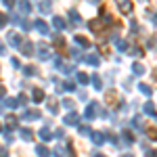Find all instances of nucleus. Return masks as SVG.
<instances>
[{
    "instance_id": "24",
    "label": "nucleus",
    "mask_w": 157,
    "mask_h": 157,
    "mask_svg": "<svg viewBox=\"0 0 157 157\" xmlns=\"http://www.w3.org/2000/svg\"><path fill=\"white\" fill-rule=\"evenodd\" d=\"M50 9H52V6H50V0L40 2V11H42V13H50Z\"/></svg>"
},
{
    "instance_id": "36",
    "label": "nucleus",
    "mask_w": 157,
    "mask_h": 157,
    "mask_svg": "<svg viewBox=\"0 0 157 157\" xmlns=\"http://www.w3.org/2000/svg\"><path fill=\"white\" fill-rule=\"evenodd\" d=\"M55 138H65V132H63V130H55Z\"/></svg>"
},
{
    "instance_id": "16",
    "label": "nucleus",
    "mask_w": 157,
    "mask_h": 157,
    "mask_svg": "<svg viewBox=\"0 0 157 157\" xmlns=\"http://www.w3.org/2000/svg\"><path fill=\"white\" fill-rule=\"evenodd\" d=\"M36 153H38V155H50L52 151H50L46 145H38V147H36Z\"/></svg>"
},
{
    "instance_id": "6",
    "label": "nucleus",
    "mask_w": 157,
    "mask_h": 157,
    "mask_svg": "<svg viewBox=\"0 0 157 157\" xmlns=\"http://www.w3.org/2000/svg\"><path fill=\"white\" fill-rule=\"evenodd\" d=\"M19 13H21V15L32 13V2H29V0H19Z\"/></svg>"
},
{
    "instance_id": "43",
    "label": "nucleus",
    "mask_w": 157,
    "mask_h": 157,
    "mask_svg": "<svg viewBox=\"0 0 157 157\" xmlns=\"http://www.w3.org/2000/svg\"><path fill=\"white\" fill-rule=\"evenodd\" d=\"M0 132H2V124H0Z\"/></svg>"
},
{
    "instance_id": "34",
    "label": "nucleus",
    "mask_w": 157,
    "mask_h": 157,
    "mask_svg": "<svg viewBox=\"0 0 157 157\" xmlns=\"http://www.w3.org/2000/svg\"><path fill=\"white\" fill-rule=\"evenodd\" d=\"M92 84L97 86V88H101V86H103V84H101V78H98V75H92Z\"/></svg>"
},
{
    "instance_id": "13",
    "label": "nucleus",
    "mask_w": 157,
    "mask_h": 157,
    "mask_svg": "<svg viewBox=\"0 0 157 157\" xmlns=\"http://www.w3.org/2000/svg\"><path fill=\"white\" fill-rule=\"evenodd\" d=\"M97 113H98L97 103H92V105H88V107H86V117H88V120H90V117H94Z\"/></svg>"
},
{
    "instance_id": "18",
    "label": "nucleus",
    "mask_w": 157,
    "mask_h": 157,
    "mask_svg": "<svg viewBox=\"0 0 157 157\" xmlns=\"http://www.w3.org/2000/svg\"><path fill=\"white\" fill-rule=\"evenodd\" d=\"M65 124H67V126H73V124H78V113H69V115H67V117H65Z\"/></svg>"
},
{
    "instance_id": "7",
    "label": "nucleus",
    "mask_w": 157,
    "mask_h": 157,
    "mask_svg": "<svg viewBox=\"0 0 157 157\" xmlns=\"http://www.w3.org/2000/svg\"><path fill=\"white\" fill-rule=\"evenodd\" d=\"M19 50L23 52V57H32V55H34V44H32V42H23Z\"/></svg>"
},
{
    "instance_id": "30",
    "label": "nucleus",
    "mask_w": 157,
    "mask_h": 157,
    "mask_svg": "<svg viewBox=\"0 0 157 157\" xmlns=\"http://www.w3.org/2000/svg\"><path fill=\"white\" fill-rule=\"evenodd\" d=\"M6 23H9V17H6L4 13H0V27H4Z\"/></svg>"
},
{
    "instance_id": "39",
    "label": "nucleus",
    "mask_w": 157,
    "mask_h": 157,
    "mask_svg": "<svg viewBox=\"0 0 157 157\" xmlns=\"http://www.w3.org/2000/svg\"><path fill=\"white\" fill-rule=\"evenodd\" d=\"M11 65H13V67H21V63H19V59H13V61H11Z\"/></svg>"
},
{
    "instance_id": "20",
    "label": "nucleus",
    "mask_w": 157,
    "mask_h": 157,
    "mask_svg": "<svg viewBox=\"0 0 157 157\" xmlns=\"http://www.w3.org/2000/svg\"><path fill=\"white\" fill-rule=\"evenodd\" d=\"M52 42H55V46H57L59 50H63V48H65V40H63L61 36H55V38H52Z\"/></svg>"
},
{
    "instance_id": "2",
    "label": "nucleus",
    "mask_w": 157,
    "mask_h": 157,
    "mask_svg": "<svg viewBox=\"0 0 157 157\" xmlns=\"http://www.w3.org/2000/svg\"><path fill=\"white\" fill-rule=\"evenodd\" d=\"M11 21L15 25H19L21 29H25V32H29V29H32V23H27V21H25L23 15H15V17H11Z\"/></svg>"
},
{
    "instance_id": "12",
    "label": "nucleus",
    "mask_w": 157,
    "mask_h": 157,
    "mask_svg": "<svg viewBox=\"0 0 157 157\" xmlns=\"http://www.w3.org/2000/svg\"><path fill=\"white\" fill-rule=\"evenodd\" d=\"M19 136H21L23 140H32V138H34V132H32L29 128H19Z\"/></svg>"
},
{
    "instance_id": "17",
    "label": "nucleus",
    "mask_w": 157,
    "mask_h": 157,
    "mask_svg": "<svg viewBox=\"0 0 157 157\" xmlns=\"http://www.w3.org/2000/svg\"><path fill=\"white\" fill-rule=\"evenodd\" d=\"M69 19H71V23H75V25L82 21V17L78 15V11H75V9H71V11H69Z\"/></svg>"
},
{
    "instance_id": "3",
    "label": "nucleus",
    "mask_w": 157,
    "mask_h": 157,
    "mask_svg": "<svg viewBox=\"0 0 157 157\" xmlns=\"http://www.w3.org/2000/svg\"><path fill=\"white\" fill-rule=\"evenodd\" d=\"M6 40H9V44H11L13 48H21V44H23L21 34H15V32H11V34L6 36Z\"/></svg>"
},
{
    "instance_id": "10",
    "label": "nucleus",
    "mask_w": 157,
    "mask_h": 157,
    "mask_svg": "<svg viewBox=\"0 0 157 157\" xmlns=\"http://www.w3.org/2000/svg\"><path fill=\"white\" fill-rule=\"evenodd\" d=\"M120 11L126 13V15L132 13V2H130V0H120Z\"/></svg>"
},
{
    "instance_id": "21",
    "label": "nucleus",
    "mask_w": 157,
    "mask_h": 157,
    "mask_svg": "<svg viewBox=\"0 0 157 157\" xmlns=\"http://www.w3.org/2000/svg\"><path fill=\"white\" fill-rule=\"evenodd\" d=\"M23 73H25V75H36L38 69L34 67V65H25V67H23Z\"/></svg>"
},
{
    "instance_id": "33",
    "label": "nucleus",
    "mask_w": 157,
    "mask_h": 157,
    "mask_svg": "<svg viewBox=\"0 0 157 157\" xmlns=\"http://www.w3.org/2000/svg\"><path fill=\"white\" fill-rule=\"evenodd\" d=\"M61 105H63L65 109H73V101H69V98H65V101H63Z\"/></svg>"
},
{
    "instance_id": "15",
    "label": "nucleus",
    "mask_w": 157,
    "mask_h": 157,
    "mask_svg": "<svg viewBox=\"0 0 157 157\" xmlns=\"http://www.w3.org/2000/svg\"><path fill=\"white\" fill-rule=\"evenodd\" d=\"M73 40H75V44H78V46H82V48H88V46H90V42H88L84 36H75Z\"/></svg>"
},
{
    "instance_id": "41",
    "label": "nucleus",
    "mask_w": 157,
    "mask_h": 157,
    "mask_svg": "<svg viewBox=\"0 0 157 157\" xmlns=\"http://www.w3.org/2000/svg\"><path fill=\"white\" fill-rule=\"evenodd\" d=\"M6 52V48H4V44H0V55H4Z\"/></svg>"
},
{
    "instance_id": "31",
    "label": "nucleus",
    "mask_w": 157,
    "mask_h": 157,
    "mask_svg": "<svg viewBox=\"0 0 157 157\" xmlns=\"http://www.w3.org/2000/svg\"><path fill=\"white\" fill-rule=\"evenodd\" d=\"M78 80H80V84H88V75L86 73H78Z\"/></svg>"
},
{
    "instance_id": "14",
    "label": "nucleus",
    "mask_w": 157,
    "mask_h": 157,
    "mask_svg": "<svg viewBox=\"0 0 157 157\" xmlns=\"http://www.w3.org/2000/svg\"><path fill=\"white\" fill-rule=\"evenodd\" d=\"M40 111H25L23 113V120H40Z\"/></svg>"
},
{
    "instance_id": "19",
    "label": "nucleus",
    "mask_w": 157,
    "mask_h": 157,
    "mask_svg": "<svg viewBox=\"0 0 157 157\" xmlns=\"http://www.w3.org/2000/svg\"><path fill=\"white\" fill-rule=\"evenodd\" d=\"M46 105H48V111H50V113H57V111H59L57 103H55V98H46Z\"/></svg>"
},
{
    "instance_id": "35",
    "label": "nucleus",
    "mask_w": 157,
    "mask_h": 157,
    "mask_svg": "<svg viewBox=\"0 0 157 157\" xmlns=\"http://www.w3.org/2000/svg\"><path fill=\"white\" fill-rule=\"evenodd\" d=\"M17 98H19V103H21V105H25V103H27V94H23V92H21Z\"/></svg>"
},
{
    "instance_id": "42",
    "label": "nucleus",
    "mask_w": 157,
    "mask_h": 157,
    "mask_svg": "<svg viewBox=\"0 0 157 157\" xmlns=\"http://www.w3.org/2000/svg\"><path fill=\"white\" fill-rule=\"evenodd\" d=\"M0 155H6V149L4 147H0Z\"/></svg>"
},
{
    "instance_id": "5",
    "label": "nucleus",
    "mask_w": 157,
    "mask_h": 157,
    "mask_svg": "<svg viewBox=\"0 0 157 157\" xmlns=\"http://www.w3.org/2000/svg\"><path fill=\"white\" fill-rule=\"evenodd\" d=\"M40 138H42L44 143H48V140H52V138H55V134L50 132V128H48V126H44V128L40 130Z\"/></svg>"
},
{
    "instance_id": "25",
    "label": "nucleus",
    "mask_w": 157,
    "mask_h": 157,
    "mask_svg": "<svg viewBox=\"0 0 157 157\" xmlns=\"http://www.w3.org/2000/svg\"><path fill=\"white\" fill-rule=\"evenodd\" d=\"M115 46H117L120 50H126V48H128V42H126V40H117V38H115Z\"/></svg>"
},
{
    "instance_id": "32",
    "label": "nucleus",
    "mask_w": 157,
    "mask_h": 157,
    "mask_svg": "<svg viewBox=\"0 0 157 157\" xmlns=\"http://www.w3.org/2000/svg\"><path fill=\"white\" fill-rule=\"evenodd\" d=\"M124 138H126L128 143H132V140H134V136H132V132H130V130H124Z\"/></svg>"
},
{
    "instance_id": "38",
    "label": "nucleus",
    "mask_w": 157,
    "mask_h": 157,
    "mask_svg": "<svg viewBox=\"0 0 157 157\" xmlns=\"http://www.w3.org/2000/svg\"><path fill=\"white\" fill-rule=\"evenodd\" d=\"M15 2H17V0H4V4H6L9 9H13V6H15Z\"/></svg>"
},
{
    "instance_id": "28",
    "label": "nucleus",
    "mask_w": 157,
    "mask_h": 157,
    "mask_svg": "<svg viewBox=\"0 0 157 157\" xmlns=\"http://www.w3.org/2000/svg\"><path fill=\"white\" fill-rule=\"evenodd\" d=\"M147 134L151 136V140H157V130L155 128H147Z\"/></svg>"
},
{
    "instance_id": "29",
    "label": "nucleus",
    "mask_w": 157,
    "mask_h": 157,
    "mask_svg": "<svg viewBox=\"0 0 157 157\" xmlns=\"http://www.w3.org/2000/svg\"><path fill=\"white\" fill-rule=\"evenodd\" d=\"M138 88H140V92H143V94H147V97L151 94V88H149V86H147V84H140V86H138Z\"/></svg>"
},
{
    "instance_id": "11",
    "label": "nucleus",
    "mask_w": 157,
    "mask_h": 157,
    "mask_svg": "<svg viewBox=\"0 0 157 157\" xmlns=\"http://www.w3.org/2000/svg\"><path fill=\"white\" fill-rule=\"evenodd\" d=\"M52 27H55V29H65V27H67V25H65V19H63V17H55V19H52Z\"/></svg>"
},
{
    "instance_id": "26",
    "label": "nucleus",
    "mask_w": 157,
    "mask_h": 157,
    "mask_svg": "<svg viewBox=\"0 0 157 157\" xmlns=\"http://www.w3.org/2000/svg\"><path fill=\"white\" fill-rule=\"evenodd\" d=\"M145 113H147V115H157V113H155V109H153V105H151V103H147V105H145Z\"/></svg>"
},
{
    "instance_id": "27",
    "label": "nucleus",
    "mask_w": 157,
    "mask_h": 157,
    "mask_svg": "<svg viewBox=\"0 0 157 157\" xmlns=\"http://www.w3.org/2000/svg\"><path fill=\"white\" fill-rule=\"evenodd\" d=\"M92 140H94L97 145H101V143H103V134L101 132H92Z\"/></svg>"
},
{
    "instance_id": "22",
    "label": "nucleus",
    "mask_w": 157,
    "mask_h": 157,
    "mask_svg": "<svg viewBox=\"0 0 157 157\" xmlns=\"http://www.w3.org/2000/svg\"><path fill=\"white\" fill-rule=\"evenodd\" d=\"M84 61L88 63V65H94V67L98 65V57H94V55H88V57H84Z\"/></svg>"
},
{
    "instance_id": "1",
    "label": "nucleus",
    "mask_w": 157,
    "mask_h": 157,
    "mask_svg": "<svg viewBox=\"0 0 157 157\" xmlns=\"http://www.w3.org/2000/svg\"><path fill=\"white\" fill-rule=\"evenodd\" d=\"M52 57V52H50V48L46 46V42H40L38 44V59H42V61H46Z\"/></svg>"
},
{
    "instance_id": "37",
    "label": "nucleus",
    "mask_w": 157,
    "mask_h": 157,
    "mask_svg": "<svg viewBox=\"0 0 157 157\" xmlns=\"http://www.w3.org/2000/svg\"><path fill=\"white\" fill-rule=\"evenodd\" d=\"M80 134H92V132H90L88 126H82V128H80Z\"/></svg>"
},
{
    "instance_id": "40",
    "label": "nucleus",
    "mask_w": 157,
    "mask_h": 157,
    "mask_svg": "<svg viewBox=\"0 0 157 157\" xmlns=\"http://www.w3.org/2000/svg\"><path fill=\"white\" fill-rule=\"evenodd\" d=\"M6 97V90H4V86H0V98Z\"/></svg>"
},
{
    "instance_id": "23",
    "label": "nucleus",
    "mask_w": 157,
    "mask_h": 157,
    "mask_svg": "<svg viewBox=\"0 0 157 157\" xmlns=\"http://www.w3.org/2000/svg\"><path fill=\"white\" fill-rule=\"evenodd\" d=\"M132 71L136 73V75H143V73H145V67H143L140 63H134V65H132Z\"/></svg>"
},
{
    "instance_id": "44",
    "label": "nucleus",
    "mask_w": 157,
    "mask_h": 157,
    "mask_svg": "<svg viewBox=\"0 0 157 157\" xmlns=\"http://www.w3.org/2000/svg\"><path fill=\"white\" fill-rule=\"evenodd\" d=\"M155 23H157V21H155Z\"/></svg>"
},
{
    "instance_id": "4",
    "label": "nucleus",
    "mask_w": 157,
    "mask_h": 157,
    "mask_svg": "<svg viewBox=\"0 0 157 157\" xmlns=\"http://www.w3.org/2000/svg\"><path fill=\"white\" fill-rule=\"evenodd\" d=\"M36 29L42 34V36H48V32H50V27L46 25V21H42V19H38V21H36Z\"/></svg>"
},
{
    "instance_id": "8",
    "label": "nucleus",
    "mask_w": 157,
    "mask_h": 157,
    "mask_svg": "<svg viewBox=\"0 0 157 157\" xmlns=\"http://www.w3.org/2000/svg\"><path fill=\"white\" fill-rule=\"evenodd\" d=\"M32 98H34V103H42L44 101V90L42 88H34V92H32Z\"/></svg>"
},
{
    "instance_id": "9",
    "label": "nucleus",
    "mask_w": 157,
    "mask_h": 157,
    "mask_svg": "<svg viewBox=\"0 0 157 157\" xmlns=\"http://www.w3.org/2000/svg\"><path fill=\"white\" fill-rule=\"evenodd\" d=\"M4 107H6V109H17V107H19V98L4 97Z\"/></svg>"
}]
</instances>
